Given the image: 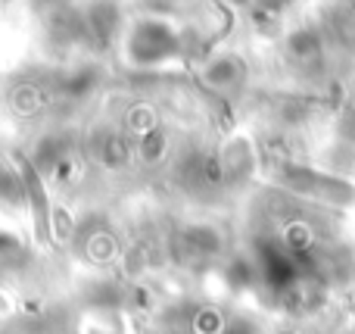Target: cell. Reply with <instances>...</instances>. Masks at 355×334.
I'll return each mask as SVG.
<instances>
[{
  "instance_id": "obj_2",
  "label": "cell",
  "mask_w": 355,
  "mask_h": 334,
  "mask_svg": "<svg viewBox=\"0 0 355 334\" xmlns=\"http://www.w3.org/2000/svg\"><path fill=\"white\" fill-rule=\"evenodd\" d=\"M178 50L181 44L168 25H162L159 19H141L137 25H131V35L125 41V60L135 69H156L175 60Z\"/></svg>"
},
{
  "instance_id": "obj_1",
  "label": "cell",
  "mask_w": 355,
  "mask_h": 334,
  "mask_svg": "<svg viewBox=\"0 0 355 334\" xmlns=\"http://www.w3.org/2000/svg\"><path fill=\"white\" fill-rule=\"evenodd\" d=\"M271 178L287 194L312 200V203L334 206V210H352L355 206V181L324 172V169L302 166V162H277Z\"/></svg>"
},
{
  "instance_id": "obj_3",
  "label": "cell",
  "mask_w": 355,
  "mask_h": 334,
  "mask_svg": "<svg viewBox=\"0 0 355 334\" xmlns=\"http://www.w3.org/2000/svg\"><path fill=\"white\" fill-rule=\"evenodd\" d=\"M243 78H246V66L234 53L218 56V60H212L202 69V81H206L209 87H215V91H231V87H237Z\"/></svg>"
}]
</instances>
